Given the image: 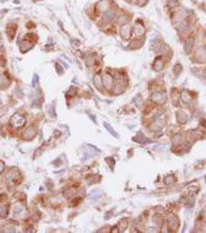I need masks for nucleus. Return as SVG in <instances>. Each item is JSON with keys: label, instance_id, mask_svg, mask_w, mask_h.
<instances>
[{"label": "nucleus", "instance_id": "1", "mask_svg": "<svg viewBox=\"0 0 206 233\" xmlns=\"http://www.w3.org/2000/svg\"><path fill=\"white\" fill-rule=\"evenodd\" d=\"M25 123H26V118L22 114H20V113H15L14 116H11V119H10V125L13 128H15V129H18V128L23 127Z\"/></svg>", "mask_w": 206, "mask_h": 233}, {"label": "nucleus", "instance_id": "2", "mask_svg": "<svg viewBox=\"0 0 206 233\" xmlns=\"http://www.w3.org/2000/svg\"><path fill=\"white\" fill-rule=\"evenodd\" d=\"M151 100L153 102L158 103V104H162V103H164L167 101V96H166L164 92H155V93H152Z\"/></svg>", "mask_w": 206, "mask_h": 233}, {"label": "nucleus", "instance_id": "3", "mask_svg": "<svg viewBox=\"0 0 206 233\" xmlns=\"http://www.w3.org/2000/svg\"><path fill=\"white\" fill-rule=\"evenodd\" d=\"M10 84H11V81L8 77V75L4 73H0V88L1 90H6L10 86Z\"/></svg>", "mask_w": 206, "mask_h": 233}, {"label": "nucleus", "instance_id": "4", "mask_svg": "<svg viewBox=\"0 0 206 233\" xmlns=\"http://www.w3.org/2000/svg\"><path fill=\"white\" fill-rule=\"evenodd\" d=\"M120 33H121V37H123L124 39H130V37H131V33H132L131 26H130L129 23L124 25V26L121 27V31H120Z\"/></svg>", "mask_w": 206, "mask_h": 233}, {"label": "nucleus", "instance_id": "5", "mask_svg": "<svg viewBox=\"0 0 206 233\" xmlns=\"http://www.w3.org/2000/svg\"><path fill=\"white\" fill-rule=\"evenodd\" d=\"M109 8H111V1H109V0H102V1H100V3L96 5V10H97V11H103V13L108 11Z\"/></svg>", "mask_w": 206, "mask_h": 233}, {"label": "nucleus", "instance_id": "6", "mask_svg": "<svg viewBox=\"0 0 206 233\" xmlns=\"http://www.w3.org/2000/svg\"><path fill=\"white\" fill-rule=\"evenodd\" d=\"M168 226H169V228H171V230L177 231V230H178V227H179V220H178V217H177V216H174V215H172V216L168 219Z\"/></svg>", "mask_w": 206, "mask_h": 233}, {"label": "nucleus", "instance_id": "7", "mask_svg": "<svg viewBox=\"0 0 206 233\" xmlns=\"http://www.w3.org/2000/svg\"><path fill=\"white\" fill-rule=\"evenodd\" d=\"M195 59L200 63L206 61V48H200L195 54Z\"/></svg>", "mask_w": 206, "mask_h": 233}, {"label": "nucleus", "instance_id": "8", "mask_svg": "<svg viewBox=\"0 0 206 233\" xmlns=\"http://www.w3.org/2000/svg\"><path fill=\"white\" fill-rule=\"evenodd\" d=\"M36 128L34 127H29L27 130L25 131V134H23V139H26V140H32L33 137H34V135H36Z\"/></svg>", "mask_w": 206, "mask_h": 233}, {"label": "nucleus", "instance_id": "9", "mask_svg": "<svg viewBox=\"0 0 206 233\" xmlns=\"http://www.w3.org/2000/svg\"><path fill=\"white\" fill-rule=\"evenodd\" d=\"M103 86H106L107 88H112L113 87V79L111 77V75H104L103 77Z\"/></svg>", "mask_w": 206, "mask_h": 233}, {"label": "nucleus", "instance_id": "10", "mask_svg": "<svg viewBox=\"0 0 206 233\" xmlns=\"http://www.w3.org/2000/svg\"><path fill=\"white\" fill-rule=\"evenodd\" d=\"M93 82H95V86L98 88L100 91L102 90V87H103V79L101 77V75H98V74H97V75L95 76V79H93Z\"/></svg>", "mask_w": 206, "mask_h": 233}, {"label": "nucleus", "instance_id": "11", "mask_svg": "<svg viewBox=\"0 0 206 233\" xmlns=\"http://www.w3.org/2000/svg\"><path fill=\"white\" fill-rule=\"evenodd\" d=\"M178 120H179V123H182V124L187 123V120H188V116H187V113H185L184 111L178 112Z\"/></svg>", "mask_w": 206, "mask_h": 233}, {"label": "nucleus", "instance_id": "12", "mask_svg": "<svg viewBox=\"0 0 206 233\" xmlns=\"http://www.w3.org/2000/svg\"><path fill=\"white\" fill-rule=\"evenodd\" d=\"M162 68H163V61H162V58H157L155 61H153V69L156 71H160Z\"/></svg>", "mask_w": 206, "mask_h": 233}, {"label": "nucleus", "instance_id": "13", "mask_svg": "<svg viewBox=\"0 0 206 233\" xmlns=\"http://www.w3.org/2000/svg\"><path fill=\"white\" fill-rule=\"evenodd\" d=\"M182 98V101L184 103H189V102H191V96H190V93L188 92V91H183L182 92V96H180Z\"/></svg>", "mask_w": 206, "mask_h": 233}, {"label": "nucleus", "instance_id": "14", "mask_svg": "<svg viewBox=\"0 0 206 233\" xmlns=\"http://www.w3.org/2000/svg\"><path fill=\"white\" fill-rule=\"evenodd\" d=\"M101 196H102V191L98 189L93 190V191L90 194V199H91V200H97V199H100Z\"/></svg>", "mask_w": 206, "mask_h": 233}, {"label": "nucleus", "instance_id": "15", "mask_svg": "<svg viewBox=\"0 0 206 233\" xmlns=\"http://www.w3.org/2000/svg\"><path fill=\"white\" fill-rule=\"evenodd\" d=\"M113 17H114V13L113 11H108V13L106 11V14L103 15L102 18H104V21H111Z\"/></svg>", "mask_w": 206, "mask_h": 233}, {"label": "nucleus", "instance_id": "16", "mask_svg": "<svg viewBox=\"0 0 206 233\" xmlns=\"http://www.w3.org/2000/svg\"><path fill=\"white\" fill-rule=\"evenodd\" d=\"M135 28H136V33L137 34H141V33H144V26L141 27V22H136L135 23Z\"/></svg>", "mask_w": 206, "mask_h": 233}, {"label": "nucleus", "instance_id": "17", "mask_svg": "<svg viewBox=\"0 0 206 233\" xmlns=\"http://www.w3.org/2000/svg\"><path fill=\"white\" fill-rule=\"evenodd\" d=\"M6 215H8V207L0 205V217H6Z\"/></svg>", "mask_w": 206, "mask_h": 233}, {"label": "nucleus", "instance_id": "18", "mask_svg": "<svg viewBox=\"0 0 206 233\" xmlns=\"http://www.w3.org/2000/svg\"><path fill=\"white\" fill-rule=\"evenodd\" d=\"M103 125H104V127H106V129H107V130L109 131V132H111V134H112V135H114V136H116V137H118V134H117V132H116V131H114V130H113V129H112V127H111V125H109V124H108V123H104V124H103Z\"/></svg>", "mask_w": 206, "mask_h": 233}, {"label": "nucleus", "instance_id": "19", "mask_svg": "<svg viewBox=\"0 0 206 233\" xmlns=\"http://www.w3.org/2000/svg\"><path fill=\"white\" fill-rule=\"evenodd\" d=\"M174 182H176V178H174L173 175H168V178L164 179V183H166L167 185H169V184H172V183H174Z\"/></svg>", "mask_w": 206, "mask_h": 233}, {"label": "nucleus", "instance_id": "20", "mask_svg": "<svg viewBox=\"0 0 206 233\" xmlns=\"http://www.w3.org/2000/svg\"><path fill=\"white\" fill-rule=\"evenodd\" d=\"M182 136H183V135H180V134H178V135L174 136V139H173V145H179V144H180L179 140H180Z\"/></svg>", "mask_w": 206, "mask_h": 233}, {"label": "nucleus", "instance_id": "21", "mask_svg": "<svg viewBox=\"0 0 206 233\" xmlns=\"http://www.w3.org/2000/svg\"><path fill=\"white\" fill-rule=\"evenodd\" d=\"M4 169H5V163L3 161H0V174L4 172Z\"/></svg>", "mask_w": 206, "mask_h": 233}, {"label": "nucleus", "instance_id": "22", "mask_svg": "<svg viewBox=\"0 0 206 233\" xmlns=\"http://www.w3.org/2000/svg\"><path fill=\"white\" fill-rule=\"evenodd\" d=\"M189 45H191V47H193V41H191V38H190V39H188V44L185 45V49H187V52H188V49H189Z\"/></svg>", "mask_w": 206, "mask_h": 233}, {"label": "nucleus", "instance_id": "23", "mask_svg": "<svg viewBox=\"0 0 206 233\" xmlns=\"http://www.w3.org/2000/svg\"><path fill=\"white\" fill-rule=\"evenodd\" d=\"M146 3H147V0H139V1H137V4H139L140 6H142V5H145Z\"/></svg>", "mask_w": 206, "mask_h": 233}, {"label": "nucleus", "instance_id": "24", "mask_svg": "<svg viewBox=\"0 0 206 233\" xmlns=\"http://www.w3.org/2000/svg\"><path fill=\"white\" fill-rule=\"evenodd\" d=\"M179 69H180V65H176V70H174V73L179 74Z\"/></svg>", "mask_w": 206, "mask_h": 233}, {"label": "nucleus", "instance_id": "25", "mask_svg": "<svg viewBox=\"0 0 206 233\" xmlns=\"http://www.w3.org/2000/svg\"><path fill=\"white\" fill-rule=\"evenodd\" d=\"M147 231H148V232H157L158 230H157V228H148Z\"/></svg>", "mask_w": 206, "mask_h": 233}, {"label": "nucleus", "instance_id": "26", "mask_svg": "<svg viewBox=\"0 0 206 233\" xmlns=\"http://www.w3.org/2000/svg\"><path fill=\"white\" fill-rule=\"evenodd\" d=\"M3 107V100H1V97H0V108Z\"/></svg>", "mask_w": 206, "mask_h": 233}, {"label": "nucleus", "instance_id": "27", "mask_svg": "<svg viewBox=\"0 0 206 233\" xmlns=\"http://www.w3.org/2000/svg\"><path fill=\"white\" fill-rule=\"evenodd\" d=\"M118 231H119L118 228H113V230H112V232H118Z\"/></svg>", "mask_w": 206, "mask_h": 233}, {"label": "nucleus", "instance_id": "28", "mask_svg": "<svg viewBox=\"0 0 206 233\" xmlns=\"http://www.w3.org/2000/svg\"><path fill=\"white\" fill-rule=\"evenodd\" d=\"M33 1H37V0H33Z\"/></svg>", "mask_w": 206, "mask_h": 233}]
</instances>
